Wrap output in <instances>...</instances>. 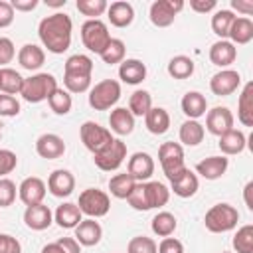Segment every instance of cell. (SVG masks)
<instances>
[{
	"label": "cell",
	"mask_w": 253,
	"mask_h": 253,
	"mask_svg": "<svg viewBox=\"0 0 253 253\" xmlns=\"http://www.w3.org/2000/svg\"><path fill=\"white\" fill-rule=\"evenodd\" d=\"M71 32H73V22L65 12H55L51 16H45L38 26L40 42L43 43V47H47V51L55 55L69 49Z\"/></svg>",
	"instance_id": "obj_1"
},
{
	"label": "cell",
	"mask_w": 253,
	"mask_h": 253,
	"mask_svg": "<svg viewBox=\"0 0 253 253\" xmlns=\"http://www.w3.org/2000/svg\"><path fill=\"white\" fill-rule=\"evenodd\" d=\"M168 200H170V190L162 182H156V180L136 182L132 192L126 198L128 206L136 211H148L154 208H162L168 204Z\"/></svg>",
	"instance_id": "obj_2"
},
{
	"label": "cell",
	"mask_w": 253,
	"mask_h": 253,
	"mask_svg": "<svg viewBox=\"0 0 253 253\" xmlns=\"http://www.w3.org/2000/svg\"><path fill=\"white\" fill-rule=\"evenodd\" d=\"M91 73L93 59L83 53H75L67 57L63 67V85L67 93H85L91 89Z\"/></svg>",
	"instance_id": "obj_3"
},
{
	"label": "cell",
	"mask_w": 253,
	"mask_h": 253,
	"mask_svg": "<svg viewBox=\"0 0 253 253\" xmlns=\"http://www.w3.org/2000/svg\"><path fill=\"white\" fill-rule=\"evenodd\" d=\"M239 221V211L231 206V204H215L211 206L206 215H204V223L206 229L211 233H225L231 231Z\"/></svg>",
	"instance_id": "obj_4"
},
{
	"label": "cell",
	"mask_w": 253,
	"mask_h": 253,
	"mask_svg": "<svg viewBox=\"0 0 253 253\" xmlns=\"http://www.w3.org/2000/svg\"><path fill=\"white\" fill-rule=\"evenodd\" d=\"M55 89H57V79L51 73H36L24 79L20 95L28 103H42V101H47Z\"/></svg>",
	"instance_id": "obj_5"
},
{
	"label": "cell",
	"mask_w": 253,
	"mask_h": 253,
	"mask_svg": "<svg viewBox=\"0 0 253 253\" xmlns=\"http://www.w3.org/2000/svg\"><path fill=\"white\" fill-rule=\"evenodd\" d=\"M121 99V83L115 79H103L89 89V107L95 111H109Z\"/></svg>",
	"instance_id": "obj_6"
},
{
	"label": "cell",
	"mask_w": 253,
	"mask_h": 253,
	"mask_svg": "<svg viewBox=\"0 0 253 253\" xmlns=\"http://www.w3.org/2000/svg\"><path fill=\"white\" fill-rule=\"evenodd\" d=\"M81 42L89 51L101 55L103 49L111 42V34H109L107 24L103 20H87V22H83V26H81Z\"/></svg>",
	"instance_id": "obj_7"
},
{
	"label": "cell",
	"mask_w": 253,
	"mask_h": 253,
	"mask_svg": "<svg viewBox=\"0 0 253 253\" xmlns=\"http://www.w3.org/2000/svg\"><path fill=\"white\" fill-rule=\"evenodd\" d=\"M81 213L97 219V217H103L109 213L111 210V200L109 196L103 192V190H97V188H87L79 194V202H77Z\"/></svg>",
	"instance_id": "obj_8"
},
{
	"label": "cell",
	"mask_w": 253,
	"mask_h": 253,
	"mask_svg": "<svg viewBox=\"0 0 253 253\" xmlns=\"http://www.w3.org/2000/svg\"><path fill=\"white\" fill-rule=\"evenodd\" d=\"M126 158V144L121 138H113L105 148L93 154L95 166L103 172H115Z\"/></svg>",
	"instance_id": "obj_9"
},
{
	"label": "cell",
	"mask_w": 253,
	"mask_h": 253,
	"mask_svg": "<svg viewBox=\"0 0 253 253\" xmlns=\"http://www.w3.org/2000/svg\"><path fill=\"white\" fill-rule=\"evenodd\" d=\"M158 160H160V166L166 174L168 180L176 178L184 168V148L180 142H162L160 148H158Z\"/></svg>",
	"instance_id": "obj_10"
},
{
	"label": "cell",
	"mask_w": 253,
	"mask_h": 253,
	"mask_svg": "<svg viewBox=\"0 0 253 253\" xmlns=\"http://www.w3.org/2000/svg\"><path fill=\"white\" fill-rule=\"evenodd\" d=\"M79 136H81V142L85 144L87 150H91L93 154L99 152L101 148H105L111 140H113V134L109 128L101 126L99 123L95 121H85L81 126H79Z\"/></svg>",
	"instance_id": "obj_11"
},
{
	"label": "cell",
	"mask_w": 253,
	"mask_h": 253,
	"mask_svg": "<svg viewBox=\"0 0 253 253\" xmlns=\"http://www.w3.org/2000/svg\"><path fill=\"white\" fill-rule=\"evenodd\" d=\"M184 8L182 0H156L150 4L148 18L156 28H168L174 24L176 14Z\"/></svg>",
	"instance_id": "obj_12"
},
{
	"label": "cell",
	"mask_w": 253,
	"mask_h": 253,
	"mask_svg": "<svg viewBox=\"0 0 253 253\" xmlns=\"http://www.w3.org/2000/svg\"><path fill=\"white\" fill-rule=\"evenodd\" d=\"M239 85H241V75L235 69H221L210 79V89L217 97H227L235 93Z\"/></svg>",
	"instance_id": "obj_13"
},
{
	"label": "cell",
	"mask_w": 253,
	"mask_h": 253,
	"mask_svg": "<svg viewBox=\"0 0 253 253\" xmlns=\"http://www.w3.org/2000/svg\"><path fill=\"white\" fill-rule=\"evenodd\" d=\"M45 182L38 176H30V178H24L22 184L18 186V198L28 206H36V204H42L43 198H45Z\"/></svg>",
	"instance_id": "obj_14"
},
{
	"label": "cell",
	"mask_w": 253,
	"mask_h": 253,
	"mask_svg": "<svg viewBox=\"0 0 253 253\" xmlns=\"http://www.w3.org/2000/svg\"><path fill=\"white\" fill-rule=\"evenodd\" d=\"M206 128L208 132L221 136L223 132L233 128V113L227 107H213L206 113Z\"/></svg>",
	"instance_id": "obj_15"
},
{
	"label": "cell",
	"mask_w": 253,
	"mask_h": 253,
	"mask_svg": "<svg viewBox=\"0 0 253 253\" xmlns=\"http://www.w3.org/2000/svg\"><path fill=\"white\" fill-rule=\"evenodd\" d=\"M36 152L45 160H55L65 154V142L59 134L45 132L36 140Z\"/></svg>",
	"instance_id": "obj_16"
},
{
	"label": "cell",
	"mask_w": 253,
	"mask_h": 253,
	"mask_svg": "<svg viewBox=\"0 0 253 253\" xmlns=\"http://www.w3.org/2000/svg\"><path fill=\"white\" fill-rule=\"evenodd\" d=\"M126 172L136 180V182H148L150 176L154 174V160L148 152H134L128 158Z\"/></svg>",
	"instance_id": "obj_17"
},
{
	"label": "cell",
	"mask_w": 253,
	"mask_h": 253,
	"mask_svg": "<svg viewBox=\"0 0 253 253\" xmlns=\"http://www.w3.org/2000/svg\"><path fill=\"white\" fill-rule=\"evenodd\" d=\"M47 190L55 198H67L75 190V176L69 170H53L47 178Z\"/></svg>",
	"instance_id": "obj_18"
},
{
	"label": "cell",
	"mask_w": 253,
	"mask_h": 253,
	"mask_svg": "<svg viewBox=\"0 0 253 253\" xmlns=\"http://www.w3.org/2000/svg\"><path fill=\"white\" fill-rule=\"evenodd\" d=\"M53 221V213L47 206L43 204H36V206H28L24 211V223L26 227L34 229V231H43L51 225Z\"/></svg>",
	"instance_id": "obj_19"
},
{
	"label": "cell",
	"mask_w": 253,
	"mask_h": 253,
	"mask_svg": "<svg viewBox=\"0 0 253 253\" xmlns=\"http://www.w3.org/2000/svg\"><path fill=\"white\" fill-rule=\"evenodd\" d=\"M200 188V182H198V176L190 170V168H184L176 178L170 180V190L178 196V198H192Z\"/></svg>",
	"instance_id": "obj_20"
},
{
	"label": "cell",
	"mask_w": 253,
	"mask_h": 253,
	"mask_svg": "<svg viewBox=\"0 0 253 253\" xmlns=\"http://www.w3.org/2000/svg\"><path fill=\"white\" fill-rule=\"evenodd\" d=\"M101 237H103V227L93 217L81 219L79 225L75 227V239H77L79 245L93 247V245H97L101 241Z\"/></svg>",
	"instance_id": "obj_21"
},
{
	"label": "cell",
	"mask_w": 253,
	"mask_h": 253,
	"mask_svg": "<svg viewBox=\"0 0 253 253\" xmlns=\"http://www.w3.org/2000/svg\"><path fill=\"white\" fill-rule=\"evenodd\" d=\"M227 166H229L227 156H223V154L221 156H208L196 164V172L206 180H217L225 174Z\"/></svg>",
	"instance_id": "obj_22"
},
{
	"label": "cell",
	"mask_w": 253,
	"mask_h": 253,
	"mask_svg": "<svg viewBox=\"0 0 253 253\" xmlns=\"http://www.w3.org/2000/svg\"><path fill=\"white\" fill-rule=\"evenodd\" d=\"M237 57V47L229 40H217L210 47V61L217 67H229Z\"/></svg>",
	"instance_id": "obj_23"
},
{
	"label": "cell",
	"mask_w": 253,
	"mask_h": 253,
	"mask_svg": "<svg viewBox=\"0 0 253 253\" xmlns=\"http://www.w3.org/2000/svg\"><path fill=\"white\" fill-rule=\"evenodd\" d=\"M180 107H182V113L192 121H198L200 117L208 113V101L200 91H188L182 97Z\"/></svg>",
	"instance_id": "obj_24"
},
{
	"label": "cell",
	"mask_w": 253,
	"mask_h": 253,
	"mask_svg": "<svg viewBox=\"0 0 253 253\" xmlns=\"http://www.w3.org/2000/svg\"><path fill=\"white\" fill-rule=\"evenodd\" d=\"M119 77L126 85H138L146 79V65L140 59H134V57L125 59L119 65Z\"/></svg>",
	"instance_id": "obj_25"
},
{
	"label": "cell",
	"mask_w": 253,
	"mask_h": 253,
	"mask_svg": "<svg viewBox=\"0 0 253 253\" xmlns=\"http://www.w3.org/2000/svg\"><path fill=\"white\" fill-rule=\"evenodd\" d=\"M109 126L115 134L119 136H126L134 130V117L126 107H117L111 111L109 115Z\"/></svg>",
	"instance_id": "obj_26"
},
{
	"label": "cell",
	"mask_w": 253,
	"mask_h": 253,
	"mask_svg": "<svg viewBox=\"0 0 253 253\" xmlns=\"http://www.w3.org/2000/svg\"><path fill=\"white\" fill-rule=\"evenodd\" d=\"M81 219H83V213H81L79 206L73 202H65V204L57 206V210L53 213V221L63 229H75Z\"/></svg>",
	"instance_id": "obj_27"
},
{
	"label": "cell",
	"mask_w": 253,
	"mask_h": 253,
	"mask_svg": "<svg viewBox=\"0 0 253 253\" xmlns=\"http://www.w3.org/2000/svg\"><path fill=\"white\" fill-rule=\"evenodd\" d=\"M107 16H109V22L115 28H128L132 24V20H134V8H132V4L119 0V2L109 4Z\"/></svg>",
	"instance_id": "obj_28"
},
{
	"label": "cell",
	"mask_w": 253,
	"mask_h": 253,
	"mask_svg": "<svg viewBox=\"0 0 253 253\" xmlns=\"http://www.w3.org/2000/svg\"><path fill=\"white\" fill-rule=\"evenodd\" d=\"M43 61H45V51L36 43H26L18 51V63L28 71L40 69L43 65Z\"/></svg>",
	"instance_id": "obj_29"
},
{
	"label": "cell",
	"mask_w": 253,
	"mask_h": 253,
	"mask_svg": "<svg viewBox=\"0 0 253 253\" xmlns=\"http://www.w3.org/2000/svg\"><path fill=\"white\" fill-rule=\"evenodd\" d=\"M237 119L243 126H253V81L245 83L237 99Z\"/></svg>",
	"instance_id": "obj_30"
},
{
	"label": "cell",
	"mask_w": 253,
	"mask_h": 253,
	"mask_svg": "<svg viewBox=\"0 0 253 253\" xmlns=\"http://www.w3.org/2000/svg\"><path fill=\"white\" fill-rule=\"evenodd\" d=\"M229 42L233 45H245L253 40V22L249 18H243V16H235L231 28H229V34H227Z\"/></svg>",
	"instance_id": "obj_31"
},
{
	"label": "cell",
	"mask_w": 253,
	"mask_h": 253,
	"mask_svg": "<svg viewBox=\"0 0 253 253\" xmlns=\"http://www.w3.org/2000/svg\"><path fill=\"white\" fill-rule=\"evenodd\" d=\"M245 140L247 138H245V134L241 130L231 128V130H227V132H223L219 136L217 146L223 152V156H233V154H241L245 150V144H247Z\"/></svg>",
	"instance_id": "obj_32"
},
{
	"label": "cell",
	"mask_w": 253,
	"mask_h": 253,
	"mask_svg": "<svg viewBox=\"0 0 253 253\" xmlns=\"http://www.w3.org/2000/svg\"><path fill=\"white\" fill-rule=\"evenodd\" d=\"M144 125L148 128V132H152V134H164L170 128V115L162 107H152L144 115Z\"/></svg>",
	"instance_id": "obj_33"
},
{
	"label": "cell",
	"mask_w": 253,
	"mask_h": 253,
	"mask_svg": "<svg viewBox=\"0 0 253 253\" xmlns=\"http://www.w3.org/2000/svg\"><path fill=\"white\" fill-rule=\"evenodd\" d=\"M204 134H206L204 125H200L198 121L188 119L180 125V142L186 146H198L204 140Z\"/></svg>",
	"instance_id": "obj_34"
},
{
	"label": "cell",
	"mask_w": 253,
	"mask_h": 253,
	"mask_svg": "<svg viewBox=\"0 0 253 253\" xmlns=\"http://www.w3.org/2000/svg\"><path fill=\"white\" fill-rule=\"evenodd\" d=\"M150 227H152V233L154 235H158V237H170L176 231L178 221H176L174 213H170V211H158L152 217Z\"/></svg>",
	"instance_id": "obj_35"
},
{
	"label": "cell",
	"mask_w": 253,
	"mask_h": 253,
	"mask_svg": "<svg viewBox=\"0 0 253 253\" xmlns=\"http://www.w3.org/2000/svg\"><path fill=\"white\" fill-rule=\"evenodd\" d=\"M22 85H24V77L16 69H12V67L0 69V93L16 95L22 91Z\"/></svg>",
	"instance_id": "obj_36"
},
{
	"label": "cell",
	"mask_w": 253,
	"mask_h": 253,
	"mask_svg": "<svg viewBox=\"0 0 253 253\" xmlns=\"http://www.w3.org/2000/svg\"><path fill=\"white\" fill-rule=\"evenodd\" d=\"M134 184H136V180H134L128 172H125V174H115V176L109 180V190H111V194H113L115 198L126 200L128 194L132 192Z\"/></svg>",
	"instance_id": "obj_37"
},
{
	"label": "cell",
	"mask_w": 253,
	"mask_h": 253,
	"mask_svg": "<svg viewBox=\"0 0 253 253\" xmlns=\"http://www.w3.org/2000/svg\"><path fill=\"white\" fill-rule=\"evenodd\" d=\"M168 75L174 79H188L194 73V61L188 55H174L168 61Z\"/></svg>",
	"instance_id": "obj_38"
},
{
	"label": "cell",
	"mask_w": 253,
	"mask_h": 253,
	"mask_svg": "<svg viewBox=\"0 0 253 253\" xmlns=\"http://www.w3.org/2000/svg\"><path fill=\"white\" fill-rule=\"evenodd\" d=\"M150 109H152V97H150L148 91L136 89L128 97V111L132 113V117H144Z\"/></svg>",
	"instance_id": "obj_39"
},
{
	"label": "cell",
	"mask_w": 253,
	"mask_h": 253,
	"mask_svg": "<svg viewBox=\"0 0 253 253\" xmlns=\"http://www.w3.org/2000/svg\"><path fill=\"white\" fill-rule=\"evenodd\" d=\"M233 20H235V14H233L231 10H225V8L217 10V12L211 16V30H213V34H215L219 40H225L227 34H229V28H231V24H233Z\"/></svg>",
	"instance_id": "obj_40"
},
{
	"label": "cell",
	"mask_w": 253,
	"mask_h": 253,
	"mask_svg": "<svg viewBox=\"0 0 253 253\" xmlns=\"http://www.w3.org/2000/svg\"><path fill=\"white\" fill-rule=\"evenodd\" d=\"M47 103H49V109H51L55 115H67V113L71 111V107H73L71 93H67L65 89H59V87L49 95Z\"/></svg>",
	"instance_id": "obj_41"
},
{
	"label": "cell",
	"mask_w": 253,
	"mask_h": 253,
	"mask_svg": "<svg viewBox=\"0 0 253 253\" xmlns=\"http://www.w3.org/2000/svg\"><path fill=\"white\" fill-rule=\"evenodd\" d=\"M125 53H126V47H125V42L119 40V38H111L109 45L103 49L101 53V59L109 65H115V63H123L125 61Z\"/></svg>",
	"instance_id": "obj_42"
},
{
	"label": "cell",
	"mask_w": 253,
	"mask_h": 253,
	"mask_svg": "<svg viewBox=\"0 0 253 253\" xmlns=\"http://www.w3.org/2000/svg\"><path fill=\"white\" fill-rule=\"evenodd\" d=\"M233 249L237 253H253V225H243L233 235Z\"/></svg>",
	"instance_id": "obj_43"
},
{
	"label": "cell",
	"mask_w": 253,
	"mask_h": 253,
	"mask_svg": "<svg viewBox=\"0 0 253 253\" xmlns=\"http://www.w3.org/2000/svg\"><path fill=\"white\" fill-rule=\"evenodd\" d=\"M75 6H77V10H79L83 16H87L89 20H99V16L105 14L107 8H109V4H107L105 0H77Z\"/></svg>",
	"instance_id": "obj_44"
},
{
	"label": "cell",
	"mask_w": 253,
	"mask_h": 253,
	"mask_svg": "<svg viewBox=\"0 0 253 253\" xmlns=\"http://www.w3.org/2000/svg\"><path fill=\"white\" fill-rule=\"evenodd\" d=\"M126 253H158V245L152 237L146 235H136L128 241Z\"/></svg>",
	"instance_id": "obj_45"
},
{
	"label": "cell",
	"mask_w": 253,
	"mask_h": 253,
	"mask_svg": "<svg viewBox=\"0 0 253 253\" xmlns=\"http://www.w3.org/2000/svg\"><path fill=\"white\" fill-rule=\"evenodd\" d=\"M16 200V184L10 178H0V208L12 206Z\"/></svg>",
	"instance_id": "obj_46"
},
{
	"label": "cell",
	"mask_w": 253,
	"mask_h": 253,
	"mask_svg": "<svg viewBox=\"0 0 253 253\" xmlns=\"http://www.w3.org/2000/svg\"><path fill=\"white\" fill-rule=\"evenodd\" d=\"M20 113V101L14 95L0 93V117H16Z\"/></svg>",
	"instance_id": "obj_47"
},
{
	"label": "cell",
	"mask_w": 253,
	"mask_h": 253,
	"mask_svg": "<svg viewBox=\"0 0 253 253\" xmlns=\"http://www.w3.org/2000/svg\"><path fill=\"white\" fill-rule=\"evenodd\" d=\"M16 166H18V156L8 148H0V178L10 174Z\"/></svg>",
	"instance_id": "obj_48"
},
{
	"label": "cell",
	"mask_w": 253,
	"mask_h": 253,
	"mask_svg": "<svg viewBox=\"0 0 253 253\" xmlns=\"http://www.w3.org/2000/svg\"><path fill=\"white\" fill-rule=\"evenodd\" d=\"M14 55H16V47H14L12 40L0 36V69L6 67L14 59Z\"/></svg>",
	"instance_id": "obj_49"
},
{
	"label": "cell",
	"mask_w": 253,
	"mask_h": 253,
	"mask_svg": "<svg viewBox=\"0 0 253 253\" xmlns=\"http://www.w3.org/2000/svg\"><path fill=\"white\" fill-rule=\"evenodd\" d=\"M0 253H22V245L16 237L0 233Z\"/></svg>",
	"instance_id": "obj_50"
},
{
	"label": "cell",
	"mask_w": 253,
	"mask_h": 253,
	"mask_svg": "<svg viewBox=\"0 0 253 253\" xmlns=\"http://www.w3.org/2000/svg\"><path fill=\"white\" fill-rule=\"evenodd\" d=\"M158 253H184V245L176 237H164L158 245Z\"/></svg>",
	"instance_id": "obj_51"
},
{
	"label": "cell",
	"mask_w": 253,
	"mask_h": 253,
	"mask_svg": "<svg viewBox=\"0 0 253 253\" xmlns=\"http://www.w3.org/2000/svg\"><path fill=\"white\" fill-rule=\"evenodd\" d=\"M14 22V8L10 2L0 0V28H8Z\"/></svg>",
	"instance_id": "obj_52"
},
{
	"label": "cell",
	"mask_w": 253,
	"mask_h": 253,
	"mask_svg": "<svg viewBox=\"0 0 253 253\" xmlns=\"http://www.w3.org/2000/svg\"><path fill=\"white\" fill-rule=\"evenodd\" d=\"M217 2L215 0H190V8L198 14H208L211 10H215Z\"/></svg>",
	"instance_id": "obj_53"
},
{
	"label": "cell",
	"mask_w": 253,
	"mask_h": 253,
	"mask_svg": "<svg viewBox=\"0 0 253 253\" xmlns=\"http://www.w3.org/2000/svg\"><path fill=\"white\" fill-rule=\"evenodd\" d=\"M57 245L63 249V253H81V245L75 237H61L57 239Z\"/></svg>",
	"instance_id": "obj_54"
},
{
	"label": "cell",
	"mask_w": 253,
	"mask_h": 253,
	"mask_svg": "<svg viewBox=\"0 0 253 253\" xmlns=\"http://www.w3.org/2000/svg\"><path fill=\"white\" fill-rule=\"evenodd\" d=\"M10 4L14 8V12H32L38 8L40 2L38 0H12Z\"/></svg>",
	"instance_id": "obj_55"
},
{
	"label": "cell",
	"mask_w": 253,
	"mask_h": 253,
	"mask_svg": "<svg viewBox=\"0 0 253 253\" xmlns=\"http://www.w3.org/2000/svg\"><path fill=\"white\" fill-rule=\"evenodd\" d=\"M231 8L241 12L243 18H247L253 12V0H231Z\"/></svg>",
	"instance_id": "obj_56"
},
{
	"label": "cell",
	"mask_w": 253,
	"mask_h": 253,
	"mask_svg": "<svg viewBox=\"0 0 253 253\" xmlns=\"http://www.w3.org/2000/svg\"><path fill=\"white\" fill-rule=\"evenodd\" d=\"M251 190H253V182H247L243 188V198H245V206L249 210H253V202H251Z\"/></svg>",
	"instance_id": "obj_57"
},
{
	"label": "cell",
	"mask_w": 253,
	"mask_h": 253,
	"mask_svg": "<svg viewBox=\"0 0 253 253\" xmlns=\"http://www.w3.org/2000/svg\"><path fill=\"white\" fill-rule=\"evenodd\" d=\"M42 253H63V249L57 245V241H53V243L43 245V247H42Z\"/></svg>",
	"instance_id": "obj_58"
},
{
	"label": "cell",
	"mask_w": 253,
	"mask_h": 253,
	"mask_svg": "<svg viewBox=\"0 0 253 253\" xmlns=\"http://www.w3.org/2000/svg\"><path fill=\"white\" fill-rule=\"evenodd\" d=\"M45 4L57 8V6H65V0H45Z\"/></svg>",
	"instance_id": "obj_59"
},
{
	"label": "cell",
	"mask_w": 253,
	"mask_h": 253,
	"mask_svg": "<svg viewBox=\"0 0 253 253\" xmlns=\"http://www.w3.org/2000/svg\"><path fill=\"white\" fill-rule=\"evenodd\" d=\"M0 140H2V130H0Z\"/></svg>",
	"instance_id": "obj_60"
},
{
	"label": "cell",
	"mask_w": 253,
	"mask_h": 253,
	"mask_svg": "<svg viewBox=\"0 0 253 253\" xmlns=\"http://www.w3.org/2000/svg\"><path fill=\"white\" fill-rule=\"evenodd\" d=\"M223 253H231V251H223Z\"/></svg>",
	"instance_id": "obj_61"
}]
</instances>
